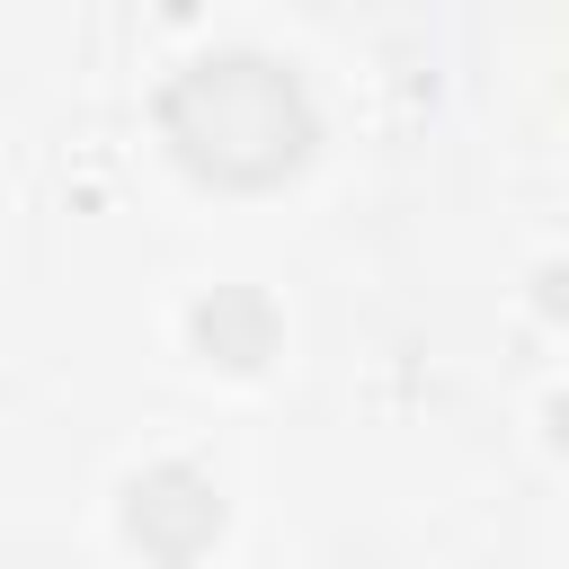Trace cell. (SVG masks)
<instances>
[{"instance_id": "1", "label": "cell", "mask_w": 569, "mask_h": 569, "mask_svg": "<svg viewBox=\"0 0 569 569\" xmlns=\"http://www.w3.org/2000/svg\"><path fill=\"white\" fill-rule=\"evenodd\" d=\"M160 133L213 187H276L311 151V98L276 53H196L160 89Z\"/></svg>"}, {"instance_id": "2", "label": "cell", "mask_w": 569, "mask_h": 569, "mask_svg": "<svg viewBox=\"0 0 569 569\" xmlns=\"http://www.w3.org/2000/svg\"><path fill=\"white\" fill-rule=\"evenodd\" d=\"M124 533L151 551V560H196L213 533H222V498L196 462H151L124 480Z\"/></svg>"}, {"instance_id": "3", "label": "cell", "mask_w": 569, "mask_h": 569, "mask_svg": "<svg viewBox=\"0 0 569 569\" xmlns=\"http://www.w3.org/2000/svg\"><path fill=\"white\" fill-rule=\"evenodd\" d=\"M187 338H196V356H204V365L249 373V365H267V356H276V311H267V293H249V284H213V293L196 302Z\"/></svg>"}]
</instances>
